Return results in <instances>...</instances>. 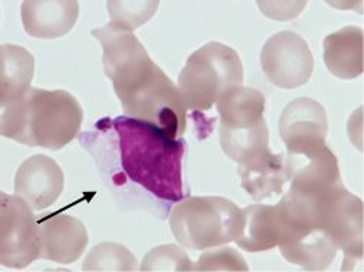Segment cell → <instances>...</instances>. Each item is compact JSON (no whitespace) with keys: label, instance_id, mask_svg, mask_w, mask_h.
<instances>
[{"label":"cell","instance_id":"9c48e42d","mask_svg":"<svg viewBox=\"0 0 364 272\" xmlns=\"http://www.w3.org/2000/svg\"><path fill=\"white\" fill-rule=\"evenodd\" d=\"M261 67L269 83L282 89H296L311 80L315 62L305 40L296 33L282 31L264 44Z\"/></svg>","mask_w":364,"mask_h":272},{"label":"cell","instance_id":"7c38bea8","mask_svg":"<svg viewBox=\"0 0 364 272\" xmlns=\"http://www.w3.org/2000/svg\"><path fill=\"white\" fill-rule=\"evenodd\" d=\"M286 168L290 188L299 191H314L343 183L338 159L325 143L287 148Z\"/></svg>","mask_w":364,"mask_h":272},{"label":"cell","instance_id":"3957f363","mask_svg":"<svg viewBox=\"0 0 364 272\" xmlns=\"http://www.w3.org/2000/svg\"><path fill=\"white\" fill-rule=\"evenodd\" d=\"M280 201L299 226L321 230L343 251V271L363 262V201L343 183L314 191L289 188Z\"/></svg>","mask_w":364,"mask_h":272},{"label":"cell","instance_id":"5bb4252c","mask_svg":"<svg viewBox=\"0 0 364 272\" xmlns=\"http://www.w3.org/2000/svg\"><path fill=\"white\" fill-rule=\"evenodd\" d=\"M63 190V169L46 155L28 158L15 176V195L37 211L51 207Z\"/></svg>","mask_w":364,"mask_h":272},{"label":"cell","instance_id":"9a60e30c","mask_svg":"<svg viewBox=\"0 0 364 272\" xmlns=\"http://www.w3.org/2000/svg\"><path fill=\"white\" fill-rule=\"evenodd\" d=\"M279 131L287 148L322 144L328 136L326 111L312 98L293 99L280 115Z\"/></svg>","mask_w":364,"mask_h":272},{"label":"cell","instance_id":"30bf717a","mask_svg":"<svg viewBox=\"0 0 364 272\" xmlns=\"http://www.w3.org/2000/svg\"><path fill=\"white\" fill-rule=\"evenodd\" d=\"M306 232L291 220L282 201L276 205L251 204L244 210V226L235 241L254 254L280 248Z\"/></svg>","mask_w":364,"mask_h":272},{"label":"cell","instance_id":"44dd1931","mask_svg":"<svg viewBox=\"0 0 364 272\" xmlns=\"http://www.w3.org/2000/svg\"><path fill=\"white\" fill-rule=\"evenodd\" d=\"M136 256L119 244H101L90 251L83 262V271H137Z\"/></svg>","mask_w":364,"mask_h":272},{"label":"cell","instance_id":"7402d4cb","mask_svg":"<svg viewBox=\"0 0 364 272\" xmlns=\"http://www.w3.org/2000/svg\"><path fill=\"white\" fill-rule=\"evenodd\" d=\"M140 271H194V262L188 258L187 252L176 245H164L150 251L140 268Z\"/></svg>","mask_w":364,"mask_h":272},{"label":"cell","instance_id":"5b68a950","mask_svg":"<svg viewBox=\"0 0 364 272\" xmlns=\"http://www.w3.org/2000/svg\"><path fill=\"white\" fill-rule=\"evenodd\" d=\"M244 85V66L232 47L211 41L194 51L178 77V92L190 111H208L229 90Z\"/></svg>","mask_w":364,"mask_h":272},{"label":"cell","instance_id":"ba28073f","mask_svg":"<svg viewBox=\"0 0 364 272\" xmlns=\"http://www.w3.org/2000/svg\"><path fill=\"white\" fill-rule=\"evenodd\" d=\"M40 259L37 217L18 195L0 191V265L23 269Z\"/></svg>","mask_w":364,"mask_h":272},{"label":"cell","instance_id":"e0dca14e","mask_svg":"<svg viewBox=\"0 0 364 272\" xmlns=\"http://www.w3.org/2000/svg\"><path fill=\"white\" fill-rule=\"evenodd\" d=\"M237 173L242 188L258 202L282 195L289 183L286 156L272 153L269 148L239 163Z\"/></svg>","mask_w":364,"mask_h":272},{"label":"cell","instance_id":"8992f818","mask_svg":"<svg viewBox=\"0 0 364 272\" xmlns=\"http://www.w3.org/2000/svg\"><path fill=\"white\" fill-rule=\"evenodd\" d=\"M169 224L179 245L207 251L237 237L244 226V210L223 197H190L175 205Z\"/></svg>","mask_w":364,"mask_h":272},{"label":"cell","instance_id":"cb8c5ba5","mask_svg":"<svg viewBox=\"0 0 364 272\" xmlns=\"http://www.w3.org/2000/svg\"><path fill=\"white\" fill-rule=\"evenodd\" d=\"M261 13L268 19L287 22L305 11L308 0H255Z\"/></svg>","mask_w":364,"mask_h":272},{"label":"cell","instance_id":"ac0fdd59","mask_svg":"<svg viewBox=\"0 0 364 272\" xmlns=\"http://www.w3.org/2000/svg\"><path fill=\"white\" fill-rule=\"evenodd\" d=\"M364 33L358 26H344L323 40V62L338 79L351 80L364 72Z\"/></svg>","mask_w":364,"mask_h":272},{"label":"cell","instance_id":"52a82bcc","mask_svg":"<svg viewBox=\"0 0 364 272\" xmlns=\"http://www.w3.org/2000/svg\"><path fill=\"white\" fill-rule=\"evenodd\" d=\"M216 107L220 115V146L228 158L242 163L269 148L265 98L259 90L242 85L225 94Z\"/></svg>","mask_w":364,"mask_h":272},{"label":"cell","instance_id":"8fae6325","mask_svg":"<svg viewBox=\"0 0 364 272\" xmlns=\"http://www.w3.org/2000/svg\"><path fill=\"white\" fill-rule=\"evenodd\" d=\"M36 58L23 47L0 45V136L6 137L31 87Z\"/></svg>","mask_w":364,"mask_h":272},{"label":"cell","instance_id":"2e32d148","mask_svg":"<svg viewBox=\"0 0 364 272\" xmlns=\"http://www.w3.org/2000/svg\"><path fill=\"white\" fill-rule=\"evenodd\" d=\"M22 23L28 36L53 40L69 34L79 18V0H23Z\"/></svg>","mask_w":364,"mask_h":272},{"label":"cell","instance_id":"277c9868","mask_svg":"<svg viewBox=\"0 0 364 272\" xmlns=\"http://www.w3.org/2000/svg\"><path fill=\"white\" fill-rule=\"evenodd\" d=\"M83 109L66 90L29 87L9 138L29 147L60 150L82 129Z\"/></svg>","mask_w":364,"mask_h":272},{"label":"cell","instance_id":"d4e9b609","mask_svg":"<svg viewBox=\"0 0 364 272\" xmlns=\"http://www.w3.org/2000/svg\"><path fill=\"white\" fill-rule=\"evenodd\" d=\"M325 2L338 11H354L363 13V0H325Z\"/></svg>","mask_w":364,"mask_h":272},{"label":"cell","instance_id":"6da1fadb","mask_svg":"<svg viewBox=\"0 0 364 272\" xmlns=\"http://www.w3.org/2000/svg\"><path fill=\"white\" fill-rule=\"evenodd\" d=\"M92 36L102 45L105 75L111 79L126 116L147 121L171 138L187 130V108L175 83L150 58L133 33L108 23Z\"/></svg>","mask_w":364,"mask_h":272},{"label":"cell","instance_id":"7a4b0ae2","mask_svg":"<svg viewBox=\"0 0 364 272\" xmlns=\"http://www.w3.org/2000/svg\"><path fill=\"white\" fill-rule=\"evenodd\" d=\"M126 175L159 200H184L182 159L186 141L171 138L159 127L132 116L112 121Z\"/></svg>","mask_w":364,"mask_h":272},{"label":"cell","instance_id":"4fadbf2b","mask_svg":"<svg viewBox=\"0 0 364 272\" xmlns=\"http://www.w3.org/2000/svg\"><path fill=\"white\" fill-rule=\"evenodd\" d=\"M36 217L40 232V259L68 265L83 255L89 236L80 220L60 213Z\"/></svg>","mask_w":364,"mask_h":272},{"label":"cell","instance_id":"d6986e66","mask_svg":"<svg viewBox=\"0 0 364 272\" xmlns=\"http://www.w3.org/2000/svg\"><path fill=\"white\" fill-rule=\"evenodd\" d=\"M284 259L306 271H325L337 256V246L321 230L312 229L280 246Z\"/></svg>","mask_w":364,"mask_h":272},{"label":"cell","instance_id":"603a6c76","mask_svg":"<svg viewBox=\"0 0 364 272\" xmlns=\"http://www.w3.org/2000/svg\"><path fill=\"white\" fill-rule=\"evenodd\" d=\"M248 263L236 249L229 246L210 248L194 263V271H248Z\"/></svg>","mask_w":364,"mask_h":272},{"label":"cell","instance_id":"ffe728a7","mask_svg":"<svg viewBox=\"0 0 364 272\" xmlns=\"http://www.w3.org/2000/svg\"><path fill=\"white\" fill-rule=\"evenodd\" d=\"M161 0H107V9L114 26L133 33L155 16Z\"/></svg>","mask_w":364,"mask_h":272}]
</instances>
